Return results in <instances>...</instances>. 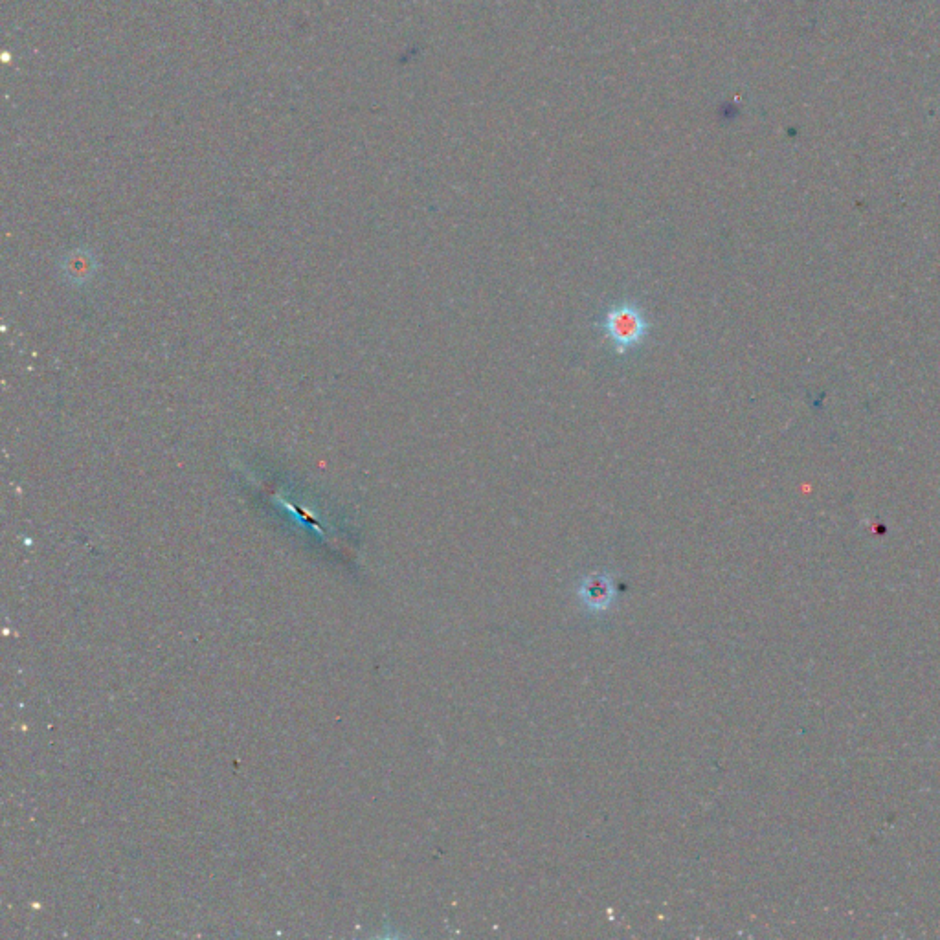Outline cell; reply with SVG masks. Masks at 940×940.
Returning <instances> with one entry per match:
<instances>
[{
	"label": "cell",
	"mask_w": 940,
	"mask_h": 940,
	"mask_svg": "<svg viewBox=\"0 0 940 940\" xmlns=\"http://www.w3.org/2000/svg\"><path fill=\"white\" fill-rule=\"evenodd\" d=\"M601 329L616 353L627 355L628 351L641 346L649 338L652 322L639 303L619 302L606 311Z\"/></svg>",
	"instance_id": "1"
},
{
	"label": "cell",
	"mask_w": 940,
	"mask_h": 940,
	"mask_svg": "<svg viewBox=\"0 0 940 940\" xmlns=\"http://www.w3.org/2000/svg\"><path fill=\"white\" fill-rule=\"evenodd\" d=\"M581 595L584 605L590 606L592 610H603L612 603L616 588L605 575H592L582 582Z\"/></svg>",
	"instance_id": "2"
}]
</instances>
